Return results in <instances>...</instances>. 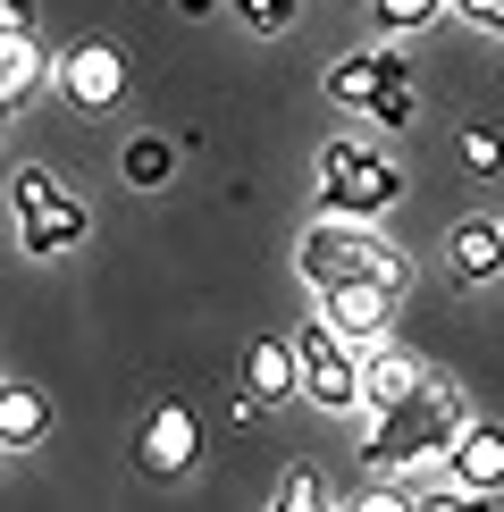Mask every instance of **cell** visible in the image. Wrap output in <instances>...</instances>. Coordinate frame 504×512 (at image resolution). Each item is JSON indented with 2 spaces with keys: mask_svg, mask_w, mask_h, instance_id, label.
Here are the masks:
<instances>
[{
  "mask_svg": "<svg viewBox=\"0 0 504 512\" xmlns=\"http://www.w3.org/2000/svg\"><path fill=\"white\" fill-rule=\"evenodd\" d=\"M320 319L345 336V345H370V336H387V319H395V286H378V277L320 286Z\"/></svg>",
  "mask_w": 504,
  "mask_h": 512,
  "instance_id": "7",
  "label": "cell"
},
{
  "mask_svg": "<svg viewBox=\"0 0 504 512\" xmlns=\"http://www.w3.org/2000/svg\"><path fill=\"white\" fill-rule=\"evenodd\" d=\"M244 395L252 403H294V336H261L244 353Z\"/></svg>",
  "mask_w": 504,
  "mask_h": 512,
  "instance_id": "15",
  "label": "cell"
},
{
  "mask_svg": "<svg viewBox=\"0 0 504 512\" xmlns=\"http://www.w3.org/2000/svg\"><path fill=\"white\" fill-rule=\"evenodd\" d=\"M353 370H362V403H370V412H387V403H404L420 378H429V361H420L412 345L370 336V345H353Z\"/></svg>",
  "mask_w": 504,
  "mask_h": 512,
  "instance_id": "10",
  "label": "cell"
},
{
  "mask_svg": "<svg viewBox=\"0 0 504 512\" xmlns=\"http://www.w3.org/2000/svg\"><path fill=\"white\" fill-rule=\"evenodd\" d=\"M0 26H34V17H26V0H0Z\"/></svg>",
  "mask_w": 504,
  "mask_h": 512,
  "instance_id": "23",
  "label": "cell"
},
{
  "mask_svg": "<svg viewBox=\"0 0 504 512\" xmlns=\"http://www.w3.org/2000/svg\"><path fill=\"white\" fill-rule=\"evenodd\" d=\"M9 210H17V244H26L34 261L76 252L84 236H93V210H84L51 168H17V177H9Z\"/></svg>",
  "mask_w": 504,
  "mask_h": 512,
  "instance_id": "3",
  "label": "cell"
},
{
  "mask_svg": "<svg viewBox=\"0 0 504 512\" xmlns=\"http://www.w3.org/2000/svg\"><path fill=\"white\" fill-rule=\"evenodd\" d=\"M194 462H202V420H194V403H152L143 429H135V471H143V479H185Z\"/></svg>",
  "mask_w": 504,
  "mask_h": 512,
  "instance_id": "6",
  "label": "cell"
},
{
  "mask_svg": "<svg viewBox=\"0 0 504 512\" xmlns=\"http://www.w3.org/2000/svg\"><path fill=\"white\" fill-rule=\"evenodd\" d=\"M236 9H244L252 34H286L294 17H303V0H236Z\"/></svg>",
  "mask_w": 504,
  "mask_h": 512,
  "instance_id": "21",
  "label": "cell"
},
{
  "mask_svg": "<svg viewBox=\"0 0 504 512\" xmlns=\"http://www.w3.org/2000/svg\"><path fill=\"white\" fill-rule=\"evenodd\" d=\"M294 395H303L311 412H362L353 345L328 328V319H303V328H294Z\"/></svg>",
  "mask_w": 504,
  "mask_h": 512,
  "instance_id": "5",
  "label": "cell"
},
{
  "mask_svg": "<svg viewBox=\"0 0 504 512\" xmlns=\"http://www.w3.org/2000/svg\"><path fill=\"white\" fill-rule=\"evenodd\" d=\"M462 168L471 177H504V135L496 126H462Z\"/></svg>",
  "mask_w": 504,
  "mask_h": 512,
  "instance_id": "18",
  "label": "cell"
},
{
  "mask_svg": "<svg viewBox=\"0 0 504 512\" xmlns=\"http://www.w3.org/2000/svg\"><path fill=\"white\" fill-rule=\"evenodd\" d=\"M446 9L462 26H479V34H504V0H446Z\"/></svg>",
  "mask_w": 504,
  "mask_h": 512,
  "instance_id": "22",
  "label": "cell"
},
{
  "mask_svg": "<svg viewBox=\"0 0 504 512\" xmlns=\"http://www.w3.org/2000/svg\"><path fill=\"white\" fill-rule=\"evenodd\" d=\"M210 9H219V0H177V17H210Z\"/></svg>",
  "mask_w": 504,
  "mask_h": 512,
  "instance_id": "24",
  "label": "cell"
},
{
  "mask_svg": "<svg viewBox=\"0 0 504 512\" xmlns=\"http://www.w3.org/2000/svg\"><path fill=\"white\" fill-rule=\"evenodd\" d=\"M370 9H378V26H387V34H420V26L446 17V0H370Z\"/></svg>",
  "mask_w": 504,
  "mask_h": 512,
  "instance_id": "17",
  "label": "cell"
},
{
  "mask_svg": "<svg viewBox=\"0 0 504 512\" xmlns=\"http://www.w3.org/2000/svg\"><path fill=\"white\" fill-rule=\"evenodd\" d=\"M320 504H328V487L311 479V462H294L286 487H278V512H320Z\"/></svg>",
  "mask_w": 504,
  "mask_h": 512,
  "instance_id": "20",
  "label": "cell"
},
{
  "mask_svg": "<svg viewBox=\"0 0 504 512\" xmlns=\"http://www.w3.org/2000/svg\"><path fill=\"white\" fill-rule=\"evenodd\" d=\"M362 118L387 126V135H395V126H412V76H404V84H378V101H370Z\"/></svg>",
  "mask_w": 504,
  "mask_h": 512,
  "instance_id": "19",
  "label": "cell"
},
{
  "mask_svg": "<svg viewBox=\"0 0 504 512\" xmlns=\"http://www.w3.org/2000/svg\"><path fill=\"white\" fill-rule=\"evenodd\" d=\"M462 395L446 387V378H420V387L404 403H387V412H370L362 429V471L370 479H412V471H437V454L454 445L462 429Z\"/></svg>",
  "mask_w": 504,
  "mask_h": 512,
  "instance_id": "1",
  "label": "cell"
},
{
  "mask_svg": "<svg viewBox=\"0 0 504 512\" xmlns=\"http://www.w3.org/2000/svg\"><path fill=\"white\" fill-rule=\"evenodd\" d=\"M395 194H404V168H395L387 152H370V143H353V135H328L320 143V210L378 219Z\"/></svg>",
  "mask_w": 504,
  "mask_h": 512,
  "instance_id": "4",
  "label": "cell"
},
{
  "mask_svg": "<svg viewBox=\"0 0 504 512\" xmlns=\"http://www.w3.org/2000/svg\"><path fill=\"white\" fill-rule=\"evenodd\" d=\"M294 269L311 286H345V277H378V286H404V252L378 236V219H345V210H320L294 244Z\"/></svg>",
  "mask_w": 504,
  "mask_h": 512,
  "instance_id": "2",
  "label": "cell"
},
{
  "mask_svg": "<svg viewBox=\"0 0 504 512\" xmlns=\"http://www.w3.org/2000/svg\"><path fill=\"white\" fill-rule=\"evenodd\" d=\"M42 84H51V51H42V34L34 26H0V110L34 101Z\"/></svg>",
  "mask_w": 504,
  "mask_h": 512,
  "instance_id": "12",
  "label": "cell"
},
{
  "mask_svg": "<svg viewBox=\"0 0 504 512\" xmlns=\"http://www.w3.org/2000/svg\"><path fill=\"white\" fill-rule=\"evenodd\" d=\"M51 84L76 101V110H110V101L126 93V59L110 51V42H76L68 59H51Z\"/></svg>",
  "mask_w": 504,
  "mask_h": 512,
  "instance_id": "9",
  "label": "cell"
},
{
  "mask_svg": "<svg viewBox=\"0 0 504 512\" xmlns=\"http://www.w3.org/2000/svg\"><path fill=\"white\" fill-rule=\"evenodd\" d=\"M446 269L462 277V286H496V277H504V219H454Z\"/></svg>",
  "mask_w": 504,
  "mask_h": 512,
  "instance_id": "13",
  "label": "cell"
},
{
  "mask_svg": "<svg viewBox=\"0 0 504 512\" xmlns=\"http://www.w3.org/2000/svg\"><path fill=\"white\" fill-rule=\"evenodd\" d=\"M118 168H126V185H143V194H152V185L177 177V143H168V135H126Z\"/></svg>",
  "mask_w": 504,
  "mask_h": 512,
  "instance_id": "16",
  "label": "cell"
},
{
  "mask_svg": "<svg viewBox=\"0 0 504 512\" xmlns=\"http://www.w3.org/2000/svg\"><path fill=\"white\" fill-rule=\"evenodd\" d=\"M42 437H51V395L0 378V454H34Z\"/></svg>",
  "mask_w": 504,
  "mask_h": 512,
  "instance_id": "14",
  "label": "cell"
},
{
  "mask_svg": "<svg viewBox=\"0 0 504 512\" xmlns=\"http://www.w3.org/2000/svg\"><path fill=\"white\" fill-rule=\"evenodd\" d=\"M454 471V487L471 504H488V496H504V429H488V420H462L454 429V445L437 454Z\"/></svg>",
  "mask_w": 504,
  "mask_h": 512,
  "instance_id": "8",
  "label": "cell"
},
{
  "mask_svg": "<svg viewBox=\"0 0 504 512\" xmlns=\"http://www.w3.org/2000/svg\"><path fill=\"white\" fill-rule=\"evenodd\" d=\"M404 76H412V68H404V51H387V42H378V51H345L320 84H328V101H336V110H370V101H378V84H404Z\"/></svg>",
  "mask_w": 504,
  "mask_h": 512,
  "instance_id": "11",
  "label": "cell"
}]
</instances>
